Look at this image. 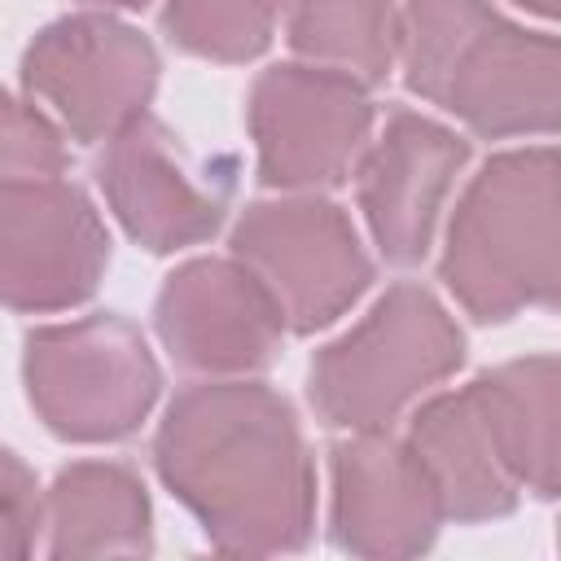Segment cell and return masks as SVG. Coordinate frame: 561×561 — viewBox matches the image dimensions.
Instances as JSON below:
<instances>
[{"instance_id": "1", "label": "cell", "mask_w": 561, "mask_h": 561, "mask_svg": "<svg viewBox=\"0 0 561 561\" xmlns=\"http://www.w3.org/2000/svg\"><path fill=\"white\" fill-rule=\"evenodd\" d=\"M162 486L219 552H298L316 530V460L294 403L250 377L180 390L153 434Z\"/></svg>"}, {"instance_id": "2", "label": "cell", "mask_w": 561, "mask_h": 561, "mask_svg": "<svg viewBox=\"0 0 561 561\" xmlns=\"http://www.w3.org/2000/svg\"><path fill=\"white\" fill-rule=\"evenodd\" d=\"M403 83L482 140L561 131V35L486 0H403Z\"/></svg>"}, {"instance_id": "3", "label": "cell", "mask_w": 561, "mask_h": 561, "mask_svg": "<svg viewBox=\"0 0 561 561\" xmlns=\"http://www.w3.org/2000/svg\"><path fill=\"white\" fill-rule=\"evenodd\" d=\"M438 280L478 324H504L530 307L561 311L557 149H508L482 162L447 219Z\"/></svg>"}, {"instance_id": "4", "label": "cell", "mask_w": 561, "mask_h": 561, "mask_svg": "<svg viewBox=\"0 0 561 561\" xmlns=\"http://www.w3.org/2000/svg\"><path fill=\"white\" fill-rule=\"evenodd\" d=\"M460 364L465 333L456 316L421 280H399L359 324L316 351L307 368V399L320 425L377 434Z\"/></svg>"}, {"instance_id": "5", "label": "cell", "mask_w": 561, "mask_h": 561, "mask_svg": "<svg viewBox=\"0 0 561 561\" xmlns=\"http://www.w3.org/2000/svg\"><path fill=\"white\" fill-rule=\"evenodd\" d=\"M22 381L35 416L61 443H123L162 394V368L145 333L114 311L31 329Z\"/></svg>"}, {"instance_id": "6", "label": "cell", "mask_w": 561, "mask_h": 561, "mask_svg": "<svg viewBox=\"0 0 561 561\" xmlns=\"http://www.w3.org/2000/svg\"><path fill=\"white\" fill-rule=\"evenodd\" d=\"M228 250L267 285L289 333L329 329L373 285V259L351 215L320 193H280L250 202Z\"/></svg>"}, {"instance_id": "7", "label": "cell", "mask_w": 561, "mask_h": 561, "mask_svg": "<svg viewBox=\"0 0 561 561\" xmlns=\"http://www.w3.org/2000/svg\"><path fill=\"white\" fill-rule=\"evenodd\" d=\"M245 123L259 153V184L320 193L355 175L377 110L359 79L311 61H280L254 79Z\"/></svg>"}, {"instance_id": "8", "label": "cell", "mask_w": 561, "mask_h": 561, "mask_svg": "<svg viewBox=\"0 0 561 561\" xmlns=\"http://www.w3.org/2000/svg\"><path fill=\"white\" fill-rule=\"evenodd\" d=\"M158 48L110 9L66 13L35 31L22 53V92L44 101L79 145H105L149 114L158 92Z\"/></svg>"}, {"instance_id": "9", "label": "cell", "mask_w": 561, "mask_h": 561, "mask_svg": "<svg viewBox=\"0 0 561 561\" xmlns=\"http://www.w3.org/2000/svg\"><path fill=\"white\" fill-rule=\"evenodd\" d=\"M92 175L110 215L149 254L210 241L232 202V171L202 162L153 114H140L110 136Z\"/></svg>"}, {"instance_id": "10", "label": "cell", "mask_w": 561, "mask_h": 561, "mask_svg": "<svg viewBox=\"0 0 561 561\" xmlns=\"http://www.w3.org/2000/svg\"><path fill=\"white\" fill-rule=\"evenodd\" d=\"M110 267V228L66 175L0 184V294L18 316L88 302Z\"/></svg>"}, {"instance_id": "11", "label": "cell", "mask_w": 561, "mask_h": 561, "mask_svg": "<svg viewBox=\"0 0 561 561\" xmlns=\"http://www.w3.org/2000/svg\"><path fill=\"white\" fill-rule=\"evenodd\" d=\"M153 329L175 368L197 377H250L267 368L285 337V311L237 259L180 263L153 302Z\"/></svg>"}, {"instance_id": "12", "label": "cell", "mask_w": 561, "mask_h": 561, "mask_svg": "<svg viewBox=\"0 0 561 561\" xmlns=\"http://www.w3.org/2000/svg\"><path fill=\"white\" fill-rule=\"evenodd\" d=\"M329 539L351 557H421L447 522L430 469L390 430L329 447Z\"/></svg>"}, {"instance_id": "13", "label": "cell", "mask_w": 561, "mask_h": 561, "mask_svg": "<svg viewBox=\"0 0 561 561\" xmlns=\"http://www.w3.org/2000/svg\"><path fill=\"white\" fill-rule=\"evenodd\" d=\"M469 140L416 110H394L355 167V197L386 263L412 267L430 254Z\"/></svg>"}, {"instance_id": "14", "label": "cell", "mask_w": 561, "mask_h": 561, "mask_svg": "<svg viewBox=\"0 0 561 561\" xmlns=\"http://www.w3.org/2000/svg\"><path fill=\"white\" fill-rule=\"evenodd\" d=\"M408 443L430 469L447 522L473 526L517 508L522 486L504 469L469 386L425 399L408 421Z\"/></svg>"}, {"instance_id": "15", "label": "cell", "mask_w": 561, "mask_h": 561, "mask_svg": "<svg viewBox=\"0 0 561 561\" xmlns=\"http://www.w3.org/2000/svg\"><path fill=\"white\" fill-rule=\"evenodd\" d=\"M469 394L513 482L535 500H561V355L482 368Z\"/></svg>"}, {"instance_id": "16", "label": "cell", "mask_w": 561, "mask_h": 561, "mask_svg": "<svg viewBox=\"0 0 561 561\" xmlns=\"http://www.w3.org/2000/svg\"><path fill=\"white\" fill-rule=\"evenodd\" d=\"M44 552L66 557H149L153 504L136 469L118 460H75L44 491Z\"/></svg>"}, {"instance_id": "17", "label": "cell", "mask_w": 561, "mask_h": 561, "mask_svg": "<svg viewBox=\"0 0 561 561\" xmlns=\"http://www.w3.org/2000/svg\"><path fill=\"white\" fill-rule=\"evenodd\" d=\"M285 39L298 61L342 70L377 88L399 66L403 4L399 0H285Z\"/></svg>"}, {"instance_id": "18", "label": "cell", "mask_w": 561, "mask_h": 561, "mask_svg": "<svg viewBox=\"0 0 561 561\" xmlns=\"http://www.w3.org/2000/svg\"><path fill=\"white\" fill-rule=\"evenodd\" d=\"M280 0H167L162 26L188 57L241 66L254 61L276 35Z\"/></svg>"}, {"instance_id": "19", "label": "cell", "mask_w": 561, "mask_h": 561, "mask_svg": "<svg viewBox=\"0 0 561 561\" xmlns=\"http://www.w3.org/2000/svg\"><path fill=\"white\" fill-rule=\"evenodd\" d=\"M61 123H53L31 96H4V140H0V171L4 180H44L66 175L70 153L61 140Z\"/></svg>"}, {"instance_id": "20", "label": "cell", "mask_w": 561, "mask_h": 561, "mask_svg": "<svg viewBox=\"0 0 561 561\" xmlns=\"http://www.w3.org/2000/svg\"><path fill=\"white\" fill-rule=\"evenodd\" d=\"M4 473H0V495H4V530H0V552L22 561L35 552L44 535V495L35 486V473L22 465L18 451H4Z\"/></svg>"}, {"instance_id": "21", "label": "cell", "mask_w": 561, "mask_h": 561, "mask_svg": "<svg viewBox=\"0 0 561 561\" xmlns=\"http://www.w3.org/2000/svg\"><path fill=\"white\" fill-rule=\"evenodd\" d=\"M513 4H522V9H530V13H539V18L561 22V0H513Z\"/></svg>"}, {"instance_id": "22", "label": "cell", "mask_w": 561, "mask_h": 561, "mask_svg": "<svg viewBox=\"0 0 561 561\" xmlns=\"http://www.w3.org/2000/svg\"><path fill=\"white\" fill-rule=\"evenodd\" d=\"M79 4H88V9H145L149 0H79Z\"/></svg>"}, {"instance_id": "23", "label": "cell", "mask_w": 561, "mask_h": 561, "mask_svg": "<svg viewBox=\"0 0 561 561\" xmlns=\"http://www.w3.org/2000/svg\"><path fill=\"white\" fill-rule=\"evenodd\" d=\"M557 548H561V526H557Z\"/></svg>"}]
</instances>
